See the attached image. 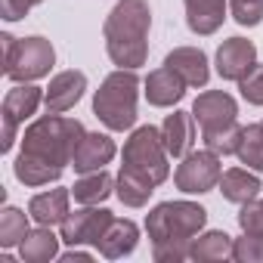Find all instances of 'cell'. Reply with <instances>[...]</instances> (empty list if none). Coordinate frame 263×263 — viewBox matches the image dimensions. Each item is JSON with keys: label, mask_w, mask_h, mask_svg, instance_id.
Segmentation results:
<instances>
[{"label": "cell", "mask_w": 263, "mask_h": 263, "mask_svg": "<svg viewBox=\"0 0 263 263\" xmlns=\"http://www.w3.org/2000/svg\"><path fill=\"white\" fill-rule=\"evenodd\" d=\"M208 211L195 201H164L149 211L146 232L152 238L155 260H186L192 238L201 232Z\"/></svg>", "instance_id": "obj_1"}, {"label": "cell", "mask_w": 263, "mask_h": 263, "mask_svg": "<svg viewBox=\"0 0 263 263\" xmlns=\"http://www.w3.org/2000/svg\"><path fill=\"white\" fill-rule=\"evenodd\" d=\"M149 25L152 13L146 0H118L111 7L102 34H105V50L115 65L121 68H140L146 65L149 56Z\"/></svg>", "instance_id": "obj_2"}, {"label": "cell", "mask_w": 263, "mask_h": 263, "mask_svg": "<svg viewBox=\"0 0 263 263\" xmlns=\"http://www.w3.org/2000/svg\"><path fill=\"white\" fill-rule=\"evenodd\" d=\"M87 134L84 124L78 118H62V115H47L41 121H34L25 137H22V152L16 161H28V164H44L53 171H65V164H71V155L81 143V137Z\"/></svg>", "instance_id": "obj_3"}, {"label": "cell", "mask_w": 263, "mask_h": 263, "mask_svg": "<svg viewBox=\"0 0 263 263\" xmlns=\"http://www.w3.org/2000/svg\"><path fill=\"white\" fill-rule=\"evenodd\" d=\"M137 96H140V78L137 68H118L111 71L102 87L93 96V115L108 130H130L137 124Z\"/></svg>", "instance_id": "obj_4"}, {"label": "cell", "mask_w": 263, "mask_h": 263, "mask_svg": "<svg viewBox=\"0 0 263 263\" xmlns=\"http://www.w3.org/2000/svg\"><path fill=\"white\" fill-rule=\"evenodd\" d=\"M121 158H124V171L149 180L152 186H161L171 177V164H167L171 152L161 140V127H152V124L137 127L124 143Z\"/></svg>", "instance_id": "obj_5"}, {"label": "cell", "mask_w": 263, "mask_h": 263, "mask_svg": "<svg viewBox=\"0 0 263 263\" xmlns=\"http://www.w3.org/2000/svg\"><path fill=\"white\" fill-rule=\"evenodd\" d=\"M4 74L16 84H31L44 74H50L56 62V50L47 37H13L4 34Z\"/></svg>", "instance_id": "obj_6"}, {"label": "cell", "mask_w": 263, "mask_h": 263, "mask_svg": "<svg viewBox=\"0 0 263 263\" xmlns=\"http://www.w3.org/2000/svg\"><path fill=\"white\" fill-rule=\"evenodd\" d=\"M223 177V164H220V155L211 152L208 146L198 149V152H189L183 155V164L174 171V183L180 192L186 195H201V192H211Z\"/></svg>", "instance_id": "obj_7"}, {"label": "cell", "mask_w": 263, "mask_h": 263, "mask_svg": "<svg viewBox=\"0 0 263 263\" xmlns=\"http://www.w3.org/2000/svg\"><path fill=\"white\" fill-rule=\"evenodd\" d=\"M44 102V90L41 87H34V84H16L7 96H4V152H10L13 149V143H16V127L19 124H25L34 111H37V105Z\"/></svg>", "instance_id": "obj_8"}, {"label": "cell", "mask_w": 263, "mask_h": 263, "mask_svg": "<svg viewBox=\"0 0 263 263\" xmlns=\"http://www.w3.org/2000/svg\"><path fill=\"white\" fill-rule=\"evenodd\" d=\"M115 214L99 208V204H84L81 211L68 214L59 226H62V241L68 245H99V238L105 235V229L111 226Z\"/></svg>", "instance_id": "obj_9"}, {"label": "cell", "mask_w": 263, "mask_h": 263, "mask_svg": "<svg viewBox=\"0 0 263 263\" xmlns=\"http://www.w3.org/2000/svg\"><path fill=\"white\" fill-rule=\"evenodd\" d=\"M235 115H238V105L223 90H208L192 105V118L201 127V134H211V130H223V127L235 124Z\"/></svg>", "instance_id": "obj_10"}, {"label": "cell", "mask_w": 263, "mask_h": 263, "mask_svg": "<svg viewBox=\"0 0 263 263\" xmlns=\"http://www.w3.org/2000/svg\"><path fill=\"white\" fill-rule=\"evenodd\" d=\"M257 65V47L245 37H229L217 47V74L223 81H241Z\"/></svg>", "instance_id": "obj_11"}, {"label": "cell", "mask_w": 263, "mask_h": 263, "mask_svg": "<svg viewBox=\"0 0 263 263\" xmlns=\"http://www.w3.org/2000/svg\"><path fill=\"white\" fill-rule=\"evenodd\" d=\"M84 90H87V74L84 71H74V68L59 71L50 81L47 93H44V105H47L50 115H65L68 108H74V102L84 96Z\"/></svg>", "instance_id": "obj_12"}, {"label": "cell", "mask_w": 263, "mask_h": 263, "mask_svg": "<svg viewBox=\"0 0 263 263\" xmlns=\"http://www.w3.org/2000/svg\"><path fill=\"white\" fill-rule=\"evenodd\" d=\"M118 155V146L111 137L105 134H84L74 155H71V164L78 174H93V171H102L111 158Z\"/></svg>", "instance_id": "obj_13"}, {"label": "cell", "mask_w": 263, "mask_h": 263, "mask_svg": "<svg viewBox=\"0 0 263 263\" xmlns=\"http://www.w3.org/2000/svg\"><path fill=\"white\" fill-rule=\"evenodd\" d=\"M186 93V81L171 68V65H161L155 71H149L146 78V99L149 105L155 108H167V105H177Z\"/></svg>", "instance_id": "obj_14"}, {"label": "cell", "mask_w": 263, "mask_h": 263, "mask_svg": "<svg viewBox=\"0 0 263 263\" xmlns=\"http://www.w3.org/2000/svg\"><path fill=\"white\" fill-rule=\"evenodd\" d=\"M164 65H171V68L186 81V87H204L208 78H211L208 56H204L198 47H177L174 53H167Z\"/></svg>", "instance_id": "obj_15"}, {"label": "cell", "mask_w": 263, "mask_h": 263, "mask_svg": "<svg viewBox=\"0 0 263 263\" xmlns=\"http://www.w3.org/2000/svg\"><path fill=\"white\" fill-rule=\"evenodd\" d=\"M161 140L167 146V152L174 158H183L192 152V143H195V118L192 111H174L164 118L161 124Z\"/></svg>", "instance_id": "obj_16"}, {"label": "cell", "mask_w": 263, "mask_h": 263, "mask_svg": "<svg viewBox=\"0 0 263 263\" xmlns=\"http://www.w3.org/2000/svg\"><path fill=\"white\" fill-rule=\"evenodd\" d=\"M137 241H140L137 223H134V220H118V217H115L111 226L105 229V235L99 238L96 251H99L105 260H121V257H127V254H134Z\"/></svg>", "instance_id": "obj_17"}, {"label": "cell", "mask_w": 263, "mask_h": 263, "mask_svg": "<svg viewBox=\"0 0 263 263\" xmlns=\"http://www.w3.org/2000/svg\"><path fill=\"white\" fill-rule=\"evenodd\" d=\"M68 198L71 192L68 189H47V192H37L31 201H28V214L37 226H56L62 223L71 211H68Z\"/></svg>", "instance_id": "obj_18"}, {"label": "cell", "mask_w": 263, "mask_h": 263, "mask_svg": "<svg viewBox=\"0 0 263 263\" xmlns=\"http://www.w3.org/2000/svg\"><path fill=\"white\" fill-rule=\"evenodd\" d=\"M186 4V25L189 31L208 37L226 19V0H183Z\"/></svg>", "instance_id": "obj_19"}, {"label": "cell", "mask_w": 263, "mask_h": 263, "mask_svg": "<svg viewBox=\"0 0 263 263\" xmlns=\"http://www.w3.org/2000/svg\"><path fill=\"white\" fill-rule=\"evenodd\" d=\"M217 186H220L223 198L232 201V204H245V201L257 198L260 189H263L260 177L251 174V167H229V171H223V177H220Z\"/></svg>", "instance_id": "obj_20"}, {"label": "cell", "mask_w": 263, "mask_h": 263, "mask_svg": "<svg viewBox=\"0 0 263 263\" xmlns=\"http://www.w3.org/2000/svg\"><path fill=\"white\" fill-rule=\"evenodd\" d=\"M115 186H118V180H115L108 171H93V174H84V177L74 183L71 195H74L78 204H102V201L111 195Z\"/></svg>", "instance_id": "obj_21"}, {"label": "cell", "mask_w": 263, "mask_h": 263, "mask_svg": "<svg viewBox=\"0 0 263 263\" xmlns=\"http://www.w3.org/2000/svg\"><path fill=\"white\" fill-rule=\"evenodd\" d=\"M56 251H59V238L53 235L50 226H37V229H31V232L22 238V245H19V254H22L25 263H47V260L59 257Z\"/></svg>", "instance_id": "obj_22"}, {"label": "cell", "mask_w": 263, "mask_h": 263, "mask_svg": "<svg viewBox=\"0 0 263 263\" xmlns=\"http://www.w3.org/2000/svg\"><path fill=\"white\" fill-rule=\"evenodd\" d=\"M189 257L192 260H223V257H232V238L220 229L214 232H204L201 238L195 235L192 245H189Z\"/></svg>", "instance_id": "obj_23"}, {"label": "cell", "mask_w": 263, "mask_h": 263, "mask_svg": "<svg viewBox=\"0 0 263 263\" xmlns=\"http://www.w3.org/2000/svg\"><path fill=\"white\" fill-rule=\"evenodd\" d=\"M235 155L251 171H263V121L251 124V127H241V140H238Z\"/></svg>", "instance_id": "obj_24"}, {"label": "cell", "mask_w": 263, "mask_h": 263, "mask_svg": "<svg viewBox=\"0 0 263 263\" xmlns=\"http://www.w3.org/2000/svg\"><path fill=\"white\" fill-rule=\"evenodd\" d=\"M118 198L127 204V208H143L146 201H149V195L155 192V186L149 183V180H143V177H137V174H130V171H124L121 167V174H118Z\"/></svg>", "instance_id": "obj_25"}, {"label": "cell", "mask_w": 263, "mask_h": 263, "mask_svg": "<svg viewBox=\"0 0 263 263\" xmlns=\"http://www.w3.org/2000/svg\"><path fill=\"white\" fill-rule=\"evenodd\" d=\"M28 217L31 214H25L19 208H4V214H0V248L22 245V238L31 232L28 229Z\"/></svg>", "instance_id": "obj_26"}, {"label": "cell", "mask_w": 263, "mask_h": 263, "mask_svg": "<svg viewBox=\"0 0 263 263\" xmlns=\"http://www.w3.org/2000/svg\"><path fill=\"white\" fill-rule=\"evenodd\" d=\"M201 137H204V146L223 158V155H235L238 140H241V127H238V121H235V124H229V127H223V130H211V134H201Z\"/></svg>", "instance_id": "obj_27"}, {"label": "cell", "mask_w": 263, "mask_h": 263, "mask_svg": "<svg viewBox=\"0 0 263 263\" xmlns=\"http://www.w3.org/2000/svg\"><path fill=\"white\" fill-rule=\"evenodd\" d=\"M238 226L245 235H254V238H263V201L251 198L241 204L238 211Z\"/></svg>", "instance_id": "obj_28"}, {"label": "cell", "mask_w": 263, "mask_h": 263, "mask_svg": "<svg viewBox=\"0 0 263 263\" xmlns=\"http://www.w3.org/2000/svg\"><path fill=\"white\" fill-rule=\"evenodd\" d=\"M232 19L245 28H254L263 22V0H229Z\"/></svg>", "instance_id": "obj_29"}, {"label": "cell", "mask_w": 263, "mask_h": 263, "mask_svg": "<svg viewBox=\"0 0 263 263\" xmlns=\"http://www.w3.org/2000/svg\"><path fill=\"white\" fill-rule=\"evenodd\" d=\"M238 90H241V96H245L251 105H263V62H257V65L238 81Z\"/></svg>", "instance_id": "obj_30"}, {"label": "cell", "mask_w": 263, "mask_h": 263, "mask_svg": "<svg viewBox=\"0 0 263 263\" xmlns=\"http://www.w3.org/2000/svg\"><path fill=\"white\" fill-rule=\"evenodd\" d=\"M232 260H241V263H263V238H254V235L235 238V241H232Z\"/></svg>", "instance_id": "obj_31"}, {"label": "cell", "mask_w": 263, "mask_h": 263, "mask_svg": "<svg viewBox=\"0 0 263 263\" xmlns=\"http://www.w3.org/2000/svg\"><path fill=\"white\" fill-rule=\"evenodd\" d=\"M37 4H44V0H0V16H4L7 22H19L28 16V10H34Z\"/></svg>", "instance_id": "obj_32"}, {"label": "cell", "mask_w": 263, "mask_h": 263, "mask_svg": "<svg viewBox=\"0 0 263 263\" xmlns=\"http://www.w3.org/2000/svg\"><path fill=\"white\" fill-rule=\"evenodd\" d=\"M59 260H62V263H71V260H93V254H90V251H81V245H71V251L59 254Z\"/></svg>", "instance_id": "obj_33"}]
</instances>
